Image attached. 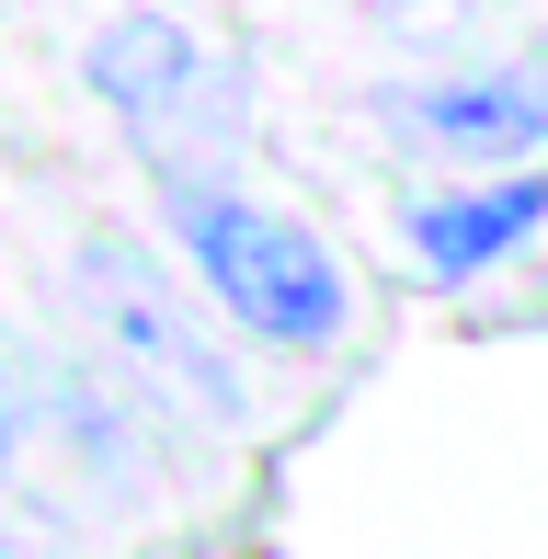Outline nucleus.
I'll use <instances>...</instances> for the list:
<instances>
[{"label": "nucleus", "instance_id": "f257e3e1", "mask_svg": "<svg viewBox=\"0 0 548 559\" xmlns=\"http://www.w3.org/2000/svg\"><path fill=\"white\" fill-rule=\"evenodd\" d=\"M171 240H183L194 286L217 297V320H240L274 354H332L343 320H355V286H343L332 240L309 217H286L274 194H240L217 171H160Z\"/></svg>", "mask_w": 548, "mask_h": 559}, {"label": "nucleus", "instance_id": "f03ea898", "mask_svg": "<svg viewBox=\"0 0 548 559\" xmlns=\"http://www.w3.org/2000/svg\"><path fill=\"white\" fill-rule=\"evenodd\" d=\"M81 309L104 354L138 377L148 400H171V412H206V423H240V366L217 354V332L183 309V286H171L160 251H138L127 228H92L81 240Z\"/></svg>", "mask_w": 548, "mask_h": 559}, {"label": "nucleus", "instance_id": "7ed1b4c3", "mask_svg": "<svg viewBox=\"0 0 548 559\" xmlns=\"http://www.w3.org/2000/svg\"><path fill=\"white\" fill-rule=\"evenodd\" d=\"M92 92L115 104L127 138H148V160H171V126H194V115L229 138V69L171 12H115L104 35H92Z\"/></svg>", "mask_w": 548, "mask_h": 559}, {"label": "nucleus", "instance_id": "20e7f679", "mask_svg": "<svg viewBox=\"0 0 548 559\" xmlns=\"http://www.w3.org/2000/svg\"><path fill=\"white\" fill-rule=\"evenodd\" d=\"M389 126H401L412 148H434V160H537L548 148V58L389 92Z\"/></svg>", "mask_w": 548, "mask_h": 559}, {"label": "nucleus", "instance_id": "39448f33", "mask_svg": "<svg viewBox=\"0 0 548 559\" xmlns=\"http://www.w3.org/2000/svg\"><path fill=\"white\" fill-rule=\"evenodd\" d=\"M548 228V171L514 160L491 171V183H445V194H412V263L434 274V286H480L491 263H514Z\"/></svg>", "mask_w": 548, "mask_h": 559}, {"label": "nucleus", "instance_id": "423d86ee", "mask_svg": "<svg viewBox=\"0 0 548 559\" xmlns=\"http://www.w3.org/2000/svg\"><path fill=\"white\" fill-rule=\"evenodd\" d=\"M0 559H58V537H46L23 502H0Z\"/></svg>", "mask_w": 548, "mask_h": 559}, {"label": "nucleus", "instance_id": "0eeeda50", "mask_svg": "<svg viewBox=\"0 0 548 559\" xmlns=\"http://www.w3.org/2000/svg\"><path fill=\"white\" fill-rule=\"evenodd\" d=\"M12 445H23V400H12V377H0V468H12Z\"/></svg>", "mask_w": 548, "mask_h": 559}]
</instances>
